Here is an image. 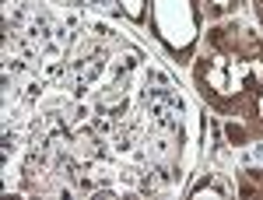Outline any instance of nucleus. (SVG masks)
I'll list each match as a JSON object with an SVG mask.
<instances>
[{
	"label": "nucleus",
	"mask_w": 263,
	"mask_h": 200,
	"mask_svg": "<svg viewBox=\"0 0 263 200\" xmlns=\"http://www.w3.org/2000/svg\"><path fill=\"white\" fill-rule=\"evenodd\" d=\"M190 81L200 102L218 116L228 148H253L263 140V32L235 18L214 21L197 57Z\"/></svg>",
	"instance_id": "1"
},
{
	"label": "nucleus",
	"mask_w": 263,
	"mask_h": 200,
	"mask_svg": "<svg viewBox=\"0 0 263 200\" xmlns=\"http://www.w3.org/2000/svg\"><path fill=\"white\" fill-rule=\"evenodd\" d=\"M203 0H147V32L176 67H190L203 42Z\"/></svg>",
	"instance_id": "2"
},
{
	"label": "nucleus",
	"mask_w": 263,
	"mask_h": 200,
	"mask_svg": "<svg viewBox=\"0 0 263 200\" xmlns=\"http://www.w3.org/2000/svg\"><path fill=\"white\" fill-rule=\"evenodd\" d=\"M235 197V183L224 179V172H214V169H207V172H197V179L186 183L182 186V197Z\"/></svg>",
	"instance_id": "3"
},
{
	"label": "nucleus",
	"mask_w": 263,
	"mask_h": 200,
	"mask_svg": "<svg viewBox=\"0 0 263 200\" xmlns=\"http://www.w3.org/2000/svg\"><path fill=\"white\" fill-rule=\"evenodd\" d=\"M235 197H263V169L260 165L235 169Z\"/></svg>",
	"instance_id": "4"
},
{
	"label": "nucleus",
	"mask_w": 263,
	"mask_h": 200,
	"mask_svg": "<svg viewBox=\"0 0 263 200\" xmlns=\"http://www.w3.org/2000/svg\"><path fill=\"white\" fill-rule=\"evenodd\" d=\"M112 4H116V11L126 25H134V28L147 25V0H112Z\"/></svg>",
	"instance_id": "5"
},
{
	"label": "nucleus",
	"mask_w": 263,
	"mask_h": 200,
	"mask_svg": "<svg viewBox=\"0 0 263 200\" xmlns=\"http://www.w3.org/2000/svg\"><path fill=\"white\" fill-rule=\"evenodd\" d=\"M242 7V0H203V14L211 21H224V18H235Z\"/></svg>",
	"instance_id": "6"
},
{
	"label": "nucleus",
	"mask_w": 263,
	"mask_h": 200,
	"mask_svg": "<svg viewBox=\"0 0 263 200\" xmlns=\"http://www.w3.org/2000/svg\"><path fill=\"white\" fill-rule=\"evenodd\" d=\"M253 4V14H256V25H260V32H263V0H249Z\"/></svg>",
	"instance_id": "7"
}]
</instances>
